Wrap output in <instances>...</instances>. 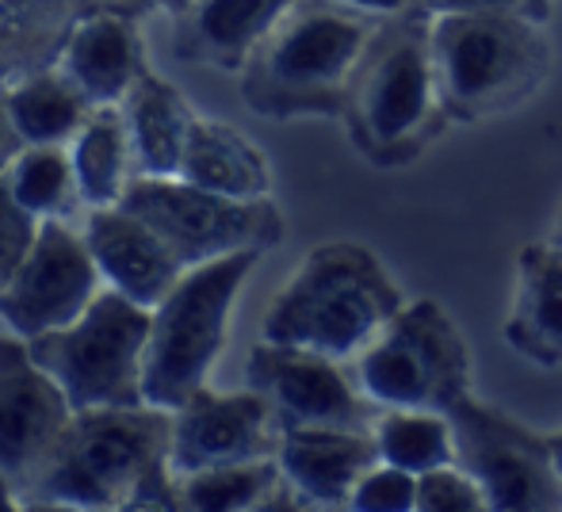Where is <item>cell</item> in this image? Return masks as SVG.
<instances>
[{
  "label": "cell",
  "instance_id": "36",
  "mask_svg": "<svg viewBox=\"0 0 562 512\" xmlns=\"http://www.w3.org/2000/svg\"><path fill=\"white\" fill-rule=\"evenodd\" d=\"M551 447H555V459H559V470H562V429L551 432Z\"/></svg>",
  "mask_w": 562,
  "mask_h": 512
},
{
  "label": "cell",
  "instance_id": "16",
  "mask_svg": "<svg viewBox=\"0 0 562 512\" xmlns=\"http://www.w3.org/2000/svg\"><path fill=\"white\" fill-rule=\"evenodd\" d=\"M58 69L89 96L92 107L123 104L131 84L146 69L134 8L100 4L77 15L58 50Z\"/></svg>",
  "mask_w": 562,
  "mask_h": 512
},
{
  "label": "cell",
  "instance_id": "10",
  "mask_svg": "<svg viewBox=\"0 0 562 512\" xmlns=\"http://www.w3.org/2000/svg\"><path fill=\"white\" fill-rule=\"evenodd\" d=\"M456 424V459L486 493L490 512L562 509V470L551 432H536L505 409L467 394L448 409Z\"/></svg>",
  "mask_w": 562,
  "mask_h": 512
},
{
  "label": "cell",
  "instance_id": "35",
  "mask_svg": "<svg viewBox=\"0 0 562 512\" xmlns=\"http://www.w3.org/2000/svg\"><path fill=\"white\" fill-rule=\"evenodd\" d=\"M149 4H157L161 12H169V15H177V20H180V15H184L188 8L195 4V0H149Z\"/></svg>",
  "mask_w": 562,
  "mask_h": 512
},
{
  "label": "cell",
  "instance_id": "13",
  "mask_svg": "<svg viewBox=\"0 0 562 512\" xmlns=\"http://www.w3.org/2000/svg\"><path fill=\"white\" fill-rule=\"evenodd\" d=\"M283 424L265 394L211 390L207 383L172 409L169 463L172 475L223 467V463H249L280 455Z\"/></svg>",
  "mask_w": 562,
  "mask_h": 512
},
{
  "label": "cell",
  "instance_id": "14",
  "mask_svg": "<svg viewBox=\"0 0 562 512\" xmlns=\"http://www.w3.org/2000/svg\"><path fill=\"white\" fill-rule=\"evenodd\" d=\"M66 390L31 356L23 337H0V470L23 486L50 455L69 417Z\"/></svg>",
  "mask_w": 562,
  "mask_h": 512
},
{
  "label": "cell",
  "instance_id": "26",
  "mask_svg": "<svg viewBox=\"0 0 562 512\" xmlns=\"http://www.w3.org/2000/svg\"><path fill=\"white\" fill-rule=\"evenodd\" d=\"M280 459L223 463V467L192 470L177 478L180 509L195 512H260L272 490L280 486Z\"/></svg>",
  "mask_w": 562,
  "mask_h": 512
},
{
  "label": "cell",
  "instance_id": "31",
  "mask_svg": "<svg viewBox=\"0 0 562 512\" xmlns=\"http://www.w3.org/2000/svg\"><path fill=\"white\" fill-rule=\"evenodd\" d=\"M425 12H509V15H532V20H551L555 0H422Z\"/></svg>",
  "mask_w": 562,
  "mask_h": 512
},
{
  "label": "cell",
  "instance_id": "8",
  "mask_svg": "<svg viewBox=\"0 0 562 512\" xmlns=\"http://www.w3.org/2000/svg\"><path fill=\"white\" fill-rule=\"evenodd\" d=\"M149 341V306L108 287L69 326L35 337L31 356L54 375L74 409L146 406L142 356Z\"/></svg>",
  "mask_w": 562,
  "mask_h": 512
},
{
  "label": "cell",
  "instance_id": "34",
  "mask_svg": "<svg viewBox=\"0 0 562 512\" xmlns=\"http://www.w3.org/2000/svg\"><path fill=\"white\" fill-rule=\"evenodd\" d=\"M23 505H27V501L15 498V482L0 470V512H20Z\"/></svg>",
  "mask_w": 562,
  "mask_h": 512
},
{
  "label": "cell",
  "instance_id": "29",
  "mask_svg": "<svg viewBox=\"0 0 562 512\" xmlns=\"http://www.w3.org/2000/svg\"><path fill=\"white\" fill-rule=\"evenodd\" d=\"M348 509L356 512H417V475L398 463L375 459L356 482Z\"/></svg>",
  "mask_w": 562,
  "mask_h": 512
},
{
  "label": "cell",
  "instance_id": "33",
  "mask_svg": "<svg viewBox=\"0 0 562 512\" xmlns=\"http://www.w3.org/2000/svg\"><path fill=\"white\" fill-rule=\"evenodd\" d=\"M20 149H23V138H20V130H15L12 115H8V107H4V92H0V177L8 172V164L15 161Z\"/></svg>",
  "mask_w": 562,
  "mask_h": 512
},
{
  "label": "cell",
  "instance_id": "21",
  "mask_svg": "<svg viewBox=\"0 0 562 512\" xmlns=\"http://www.w3.org/2000/svg\"><path fill=\"white\" fill-rule=\"evenodd\" d=\"M180 180L200 184L207 192H223L234 200H265L272 195V169L268 157L252 138L223 120H200L195 115L188 130V146L180 157Z\"/></svg>",
  "mask_w": 562,
  "mask_h": 512
},
{
  "label": "cell",
  "instance_id": "17",
  "mask_svg": "<svg viewBox=\"0 0 562 512\" xmlns=\"http://www.w3.org/2000/svg\"><path fill=\"white\" fill-rule=\"evenodd\" d=\"M276 459L306 509H348L356 482L379 459V447L371 429L314 424V429H283Z\"/></svg>",
  "mask_w": 562,
  "mask_h": 512
},
{
  "label": "cell",
  "instance_id": "30",
  "mask_svg": "<svg viewBox=\"0 0 562 512\" xmlns=\"http://www.w3.org/2000/svg\"><path fill=\"white\" fill-rule=\"evenodd\" d=\"M38 226H43V218L31 215L12 195V187L4 184V177H0V291L8 287V280L27 260L31 246L38 238Z\"/></svg>",
  "mask_w": 562,
  "mask_h": 512
},
{
  "label": "cell",
  "instance_id": "27",
  "mask_svg": "<svg viewBox=\"0 0 562 512\" xmlns=\"http://www.w3.org/2000/svg\"><path fill=\"white\" fill-rule=\"evenodd\" d=\"M4 184L35 218H66L74 200H81L74 157L61 146H23L8 164Z\"/></svg>",
  "mask_w": 562,
  "mask_h": 512
},
{
  "label": "cell",
  "instance_id": "18",
  "mask_svg": "<svg viewBox=\"0 0 562 512\" xmlns=\"http://www.w3.org/2000/svg\"><path fill=\"white\" fill-rule=\"evenodd\" d=\"M502 337L520 360L562 367V246L536 241L517 253Z\"/></svg>",
  "mask_w": 562,
  "mask_h": 512
},
{
  "label": "cell",
  "instance_id": "12",
  "mask_svg": "<svg viewBox=\"0 0 562 512\" xmlns=\"http://www.w3.org/2000/svg\"><path fill=\"white\" fill-rule=\"evenodd\" d=\"M100 280L104 275L89 241L69 230L61 218H43L27 260L0 291V321L8 333L35 341L81 318L85 306L100 295Z\"/></svg>",
  "mask_w": 562,
  "mask_h": 512
},
{
  "label": "cell",
  "instance_id": "5",
  "mask_svg": "<svg viewBox=\"0 0 562 512\" xmlns=\"http://www.w3.org/2000/svg\"><path fill=\"white\" fill-rule=\"evenodd\" d=\"M429 46L451 123H486L540 96L555 66L548 23L509 12H429Z\"/></svg>",
  "mask_w": 562,
  "mask_h": 512
},
{
  "label": "cell",
  "instance_id": "3",
  "mask_svg": "<svg viewBox=\"0 0 562 512\" xmlns=\"http://www.w3.org/2000/svg\"><path fill=\"white\" fill-rule=\"evenodd\" d=\"M345 130L375 169H402L451 127L429 46V12L383 20L356 66L345 100Z\"/></svg>",
  "mask_w": 562,
  "mask_h": 512
},
{
  "label": "cell",
  "instance_id": "6",
  "mask_svg": "<svg viewBox=\"0 0 562 512\" xmlns=\"http://www.w3.org/2000/svg\"><path fill=\"white\" fill-rule=\"evenodd\" d=\"M260 257V249H241L192 264L149 310V341L142 356L146 406L177 409L207 383L226 349L234 303Z\"/></svg>",
  "mask_w": 562,
  "mask_h": 512
},
{
  "label": "cell",
  "instance_id": "2",
  "mask_svg": "<svg viewBox=\"0 0 562 512\" xmlns=\"http://www.w3.org/2000/svg\"><path fill=\"white\" fill-rule=\"evenodd\" d=\"M375 15L337 0H295L241 66V100L265 120H340Z\"/></svg>",
  "mask_w": 562,
  "mask_h": 512
},
{
  "label": "cell",
  "instance_id": "25",
  "mask_svg": "<svg viewBox=\"0 0 562 512\" xmlns=\"http://www.w3.org/2000/svg\"><path fill=\"white\" fill-rule=\"evenodd\" d=\"M371 436H375L379 459L398 463L409 475L456 463V424L445 409L379 406Z\"/></svg>",
  "mask_w": 562,
  "mask_h": 512
},
{
  "label": "cell",
  "instance_id": "37",
  "mask_svg": "<svg viewBox=\"0 0 562 512\" xmlns=\"http://www.w3.org/2000/svg\"><path fill=\"white\" fill-rule=\"evenodd\" d=\"M551 241H559V246H562V211H559V218H555V230H551Z\"/></svg>",
  "mask_w": 562,
  "mask_h": 512
},
{
  "label": "cell",
  "instance_id": "15",
  "mask_svg": "<svg viewBox=\"0 0 562 512\" xmlns=\"http://www.w3.org/2000/svg\"><path fill=\"white\" fill-rule=\"evenodd\" d=\"M85 241H89L97 268L115 291L134 298L138 306L154 310L172 283L188 272L184 260L169 249V241L123 203L115 207H92L85 223Z\"/></svg>",
  "mask_w": 562,
  "mask_h": 512
},
{
  "label": "cell",
  "instance_id": "32",
  "mask_svg": "<svg viewBox=\"0 0 562 512\" xmlns=\"http://www.w3.org/2000/svg\"><path fill=\"white\" fill-rule=\"evenodd\" d=\"M337 4H348L356 12H368L375 20H394V15H406V12H417L422 0H337Z\"/></svg>",
  "mask_w": 562,
  "mask_h": 512
},
{
  "label": "cell",
  "instance_id": "7",
  "mask_svg": "<svg viewBox=\"0 0 562 512\" xmlns=\"http://www.w3.org/2000/svg\"><path fill=\"white\" fill-rule=\"evenodd\" d=\"M360 390L375 406L448 409L471 390V349L437 298H406L352 360Z\"/></svg>",
  "mask_w": 562,
  "mask_h": 512
},
{
  "label": "cell",
  "instance_id": "28",
  "mask_svg": "<svg viewBox=\"0 0 562 512\" xmlns=\"http://www.w3.org/2000/svg\"><path fill=\"white\" fill-rule=\"evenodd\" d=\"M417 512H490V505L474 475L456 459L417 475Z\"/></svg>",
  "mask_w": 562,
  "mask_h": 512
},
{
  "label": "cell",
  "instance_id": "22",
  "mask_svg": "<svg viewBox=\"0 0 562 512\" xmlns=\"http://www.w3.org/2000/svg\"><path fill=\"white\" fill-rule=\"evenodd\" d=\"M100 4L138 12V0H0V89L31 69L54 66L74 20Z\"/></svg>",
  "mask_w": 562,
  "mask_h": 512
},
{
  "label": "cell",
  "instance_id": "4",
  "mask_svg": "<svg viewBox=\"0 0 562 512\" xmlns=\"http://www.w3.org/2000/svg\"><path fill=\"white\" fill-rule=\"evenodd\" d=\"M406 303L398 280L360 241H326L299 260L276 291L260 337L356 360Z\"/></svg>",
  "mask_w": 562,
  "mask_h": 512
},
{
  "label": "cell",
  "instance_id": "19",
  "mask_svg": "<svg viewBox=\"0 0 562 512\" xmlns=\"http://www.w3.org/2000/svg\"><path fill=\"white\" fill-rule=\"evenodd\" d=\"M295 0H195L180 15V58L241 73L260 38L283 20Z\"/></svg>",
  "mask_w": 562,
  "mask_h": 512
},
{
  "label": "cell",
  "instance_id": "11",
  "mask_svg": "<svg viewBox=\"0 0 562 512\" xmlns=\"http://www.w3.org/2000/svg\"><path fill=\"white\" fill-rule=\"evenodd\" d=\"M245 386L265 394L283 429H314V424L371 429L379 413L375 401L360 390L356 375L345 372V360L303 349V344L260 337L245 364Z\"/></svg>",
  "mask_w": 562,
  "mask_h": 512
},
{
  "label": "cell",
  "instance_id": "23",
  "mask_svg": "<svg viewBox=\"0 0 562 512\" xmlns=\"http://www.w3.org/2000/svg\"><path fill=\"white\" fill-rule=\"evenodd\" d=\"M4 107L20 130L23 146H61L74 141V134L92 115V104L61 69L43 66L8 81Z\"/></svg>",
  "mask_w": 562,
  "mask_h": 512
},
{
  "label": "cell",
  "instance_id": "1",
  "mask_svg": "<svg viewBox=\"0 0 562 512\" xmlns=\"http://www.w3.org/2000/svg\"><path fill=\"white\" fill-rule=\"evenodd\" d=\"M169 436L172 409H77L20 490L38 509H180Z\"/></svg>",
  "mask_w": 562,
  "mask_h": 512
},
{
  "label": "cell",
  "instance_id": "24",
  "mask_svg": "<svg viewBox=\"0 0 562 512\" xmlns=\"http://www.w3.org/2000/svg\"><path fill=\"white\" fill-rule=\"evenodd\" d=\"M69 157H74L77 172V192L81 203L89 207H115L123 200L126 184H131V134H126L123 107H92L85 127L69 141Z\"/></svg>",
  "mask_w": 562,
  "mask_h": 512
},
{
  "label": "cell",
  "instance_id": "20",
  "mask_svg": "<svg viewBox=\"0 0 562 512\" xmlns=\"http://www.w3.org/2000/svg\"><path fill=\"white\" fill-rule=\"evenodd\" d=\"M123 120L142 177H177L188 130L195 123V112L188 107L184 92L165 77L142 69L138 81L123 96Z\"/></svg>",
  "mask_w": 562,
  "mask_h": 512
},
{
  "label": "cell",
  "instance_id": "9",
  "mask_svg": "<svg viewBox=\"0 0 562 512\" xmlns=\"http://www.w3.org/2000/svg\"><path fill=\"white\" fill-rule=\"evenodd\" d=\"M126 211L146 218L169 249L184 260V268L203 264L241 249H276L288 234L283 215L272 195L265 200H234L223 192H207L180 177H134L123 192Z\"/></svg>",
  "mask_w": 562,
  "mask_h": 512
}]
</instances>
